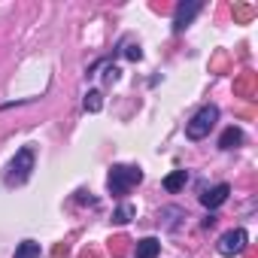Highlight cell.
Returning a JSON list of instances; mask_svg holds the SVG:
<instances>
[{
    "mask_svg": "<svg viewBox=\"0 0 258 258\" xmlns=\"http://www.w3.org/2000/svg\"><path fill=\"white\" fill-rule=\"evenodd\" d=\"M143 179V170L140 167H131V164H115L106 176V188L109 195H124L127 188H134L137 182Z\"/></svg>",
    "mask_w": 258,
    "mask_h": 258,
    "instance_id": "obj_1",
    "label": "cell"
},
{
    "mask_svg": "<svg viewBox=\"0 0 258 258\" xmlns=\"http://www.w3.org/2000/svg\"><path fill=\"white\" fill-rule=\"evenodd\" d=\"M219 121V109L210 103V106H201L198 112H195V118L185 124V137L188 140H204L210 131H213V124Z\"/></svg>",
    "mask_w": 258,
    "mask_h": 258,
    "instance_id": "obj_2",
    "label": "cell"
},
{
    "mask_svg": "<svg viewBox=\"0 0 258 258\" xmlns=\"http://www.w3.org/2000/svg\"><path fill=\"white\" fill-rule=\"evenodd\" d=\"M31 170H34V149H19V155L13 158V164H10V173H7V182L10 185H22L28 176H31Z\"/></svg>",
    "mask_w": 258,
    "mask_h": 258,
    "instance_id": "obj_3",
    "label": "cell"
},
{
    "mask_svg": "<svg viewBox=\"0 0 258 258\" xmlns=\"http://www.w3.org/2000/svg\"><path fill=\"white\" fill-rule=\"evenodd\" d=\"M216 249H219V255H225V258L240 255V252L246 249V231H243V228H231V231H225V234L219 237Z\"/></svg>",
    "mask_w": 258,
    "mask_h": 258,
    "instance_id": "obj_4",
    "label": "cell"
},
{
    "mask_svg": "<svg viewBox=\"0 0 258 258\" xmlns=\"http://www.w3.org/2000/svg\"><path fill=\"white\" fill-rule=\"evenodd\" d=\"M201 13V0H188V4H179L176 7V16H173V31L176 34H182L188 25H191V19Z\"/></svg>",
    "mask_w": 258,
    "mask_h": 258,
    "instance_id": "obj_5",
    "label": "cell"
},
{
    "mask_svg": "<svg viewBox=\"0 0 258 258\" xmlns=\"http://www.w3.org/2000/svg\"><path fill=\"white\" fill-rule=\"evenodd\" d=\"M228 195H231V185H228V182H219V185H213V188H207V191L201 195V204L210 207V210H216V207H222V204L228 201Z\"/></svg>",
    "mask_w": 258,
    "mask_h": 258,
    "instance_id": "obj_6",
    "label": "cell"
},
{
    "mask_svg": "<svg viewBox=\"0 0 258 258\" xmlns=\"http://www.w3.org/2000/svg\"><path fill=\"white\" fill-rule=\"evenodd\" d=\"M134 252H137V258H155V255L161 252V243H158L155 237H143V240H137Z\"/></svg>",
    "mask_w": 258,
    "mask_h": 258,
    "instance_id": "obj_7",
    "label": "cell"
},
{
    "mask_svg": "<svg viewBox=\"0 0 258 258\" xmlns=\"http://www.w3.org/2000/svg\"><path fill=\"white\" fill-rule=\"evenodd\" d=\"M185 182H188V173H185V170H173V173L164 176V191L176 195L179 188H185Z\"/></svg>",
    "mask_w": 258,
    "mask_h": 258,
    "instance_id": "obj_8",
    "label": "cell"
},
{
    "mask_svg": "<svg viewBox=\"0 0 258 258\" xmlns=\"http://www.w3.org/2000/svg\"><path fill=\"white\" fill-rule=\"evenodd\" d=\"M243 143V134H240V127H228V131L222 134V140H219V146L222 149H237Z\"/></svg>",
    "mask_w": 258,
    "mask_h": 258,
    "instance_id": "obj_9",
    "label": "cell"
},
{
    "mask_svg": "<svg viewBox=\"0 0 258 258\" xmlns=\"http://www.w3.org/2000/svg\"><path fill=\"white\" fill-rule=\"evenodd\" d=\"M16 258H40V243H34V240H25V243H19V249H16Z\"/></svg>",
    "mask_w": 258,
    "mask_h": 258,
    "instance_id": "obj_10",
    "label": "cell"
},
{
    "mask_svg": "<svg viewBox=\"0 0 258 258\" xmlns=\"http://www.w3.org/2000/svg\"><path fill=\"white\" fill-rule=\"evenodd\" d=\"M100 106H103L100 91H88V94H85V109H88V112H100Z\"/></svg>",
    "mask_w": 258,
    "mask_h": 258,
    "instance_id": "obj_11",
    "label": "cell"
},
{
    "mask_svg": "<svg viewBox=\"0 0 258 258\" xmlns=\"http://www.w3.org/2000/svg\"><path fill=\"white\" fill-rule=\"evenodd\" d=\"M131 216H134V207H131V204H124L121 210H115V216H112V222H118V225H124V222H131Z\"/></svg>",
    "mask_w": 258,
    "mask_h": 258,
    "instance_id": "obj_12",
    "label": "cell"
},
{
    "mask_svg": "<svg viewBox=\"0 0 258 258\" xmlns=\"http://www.w3.org/2000/svg\"><path fill=\"white\" fill-rule=\"evenodd\" d=\"M252 88H255V76H252V73H246V76L237 82V91H243V94H252Z\"/></svg>",
    "mask_w": 258,
    "mask_h": 258,
    "instance_id": "obj_13",
    "label": "cell"
},
{
    "mask_svg": "<svg viewBox=\"0 0 258 258\" xmlns=\"http://www.w3.org/2000/svg\"><path fill=\"white\" fill-rule=\"evenodd\" d=\"M109 249H112V255H124L127 252V240L124 237H115V240H109Z\"/></svg>",
    "mask_w": 258,
    "mask_h": 258,
    "instance_id": "obj_14",
    "label": "cell"
},
{
    "mask_svg": "<svg viewBox=\"0 0 258 258\" xmlns=\"http://www.w3.org/2000/svg\"><path fill=\"white\" fill-rule=\"evenodd\" d=\"M124 55H127V58H131V61H140V58H143V52H140V46H127V49H124Z\"/></svg>",
    "mask_w": 258,
    "mask_h": 258,
    "instance_id": "obj_15",
    "label": "cell"
},
{
    "mask_svg": "<svg viewBox=\"0 0 258 258\" xmlns=\"http://www.w3.org/2000/svg\"><path fill=\"white\" fill-rule=\"evenodd\" d=\"M118 73H121L118 67H106V73H103V82H115V79H118Z\"/></svg>",
    "mask_w": 258,
    "mask_h": 258,
    "instance_id": "obj_16",
    "label": "cell"
},
{
    "mask_svg": "<svg viewBox=\"0 0 258 258\" xmlns=\"http://www.w3.org/2000/svg\"><path fill=\"white\" fill-rule=\"evenodd\" d=\"M79 258H100V252H97V249H85Z\"/></svg>",
    "mask_w": 258,
    "mask_h": 258,
    "instance_id": "obj_17",
    "label": "cell"
}]
</instances>
